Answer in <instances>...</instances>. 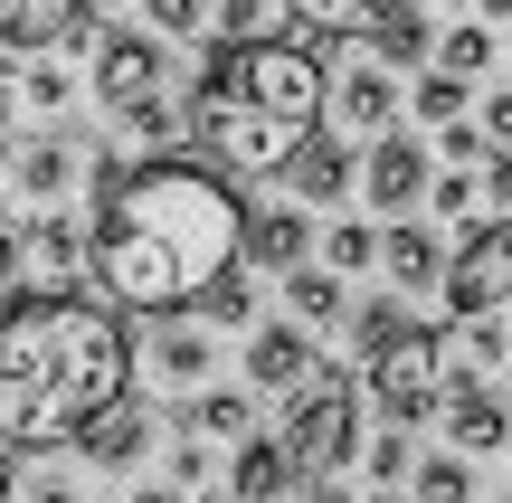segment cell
I'll return each mask as SVG.
<instances>
[{
    "instance_id": "6da1fadb",
    "label": "cell",
    "mask_w": 512,
    "mask_h": 503,
    "mask_svg": "<svg viewBox=\"0 0 512 503\" xmlns=\"http://www.w3.org/2000/svg\"><path fill=\"white\" fill-rule=\"evenodd\" d=\"M247 257V209L209 162H133L95 190L86 276L114 314H181Z\"/></svg>"
},
{
    "instance_id": "7a4b0ae2",
    "label": "cell",
    "mask_w": 512,
    "mask_h": 503,
    "mask_svg": "<svg viewBox=\"0 0 512 503\" xmlns=\"http://www.w3.org/2000/svg\"><path fill=\"white\" fill-rule=\"evenodd\" d=\"M133 399V333L86 295L0 304V447H76Z\"/></svg>"
},
{
    "instance_id": "3957f363",
    "label": "cell",
    "mask_w": 512,
    "mask_h": 503,
    "mask_svg": "<svg viewBox=\"0 0 512 503\" xmlns=\"http://www.w3.org/2000/svg\"><path fill=\"white\" fill-rule=\"evenodd\" d=\"M323 57L294 48V38H266V48H228L209 57L200 95H190V143L228 171H285L294 152L323 124Z\"/></svg>"
},
{
    "instance_id": "277c9868",
    "label": "cell",
    "mask_w": 512,
    "mask_h": 503,
    "mask_svg": "<svg viewBox=\"0 0 512 503\" xmlns=\"http://www.w3.org/2000/svg\"><path fill=\"white\" fill-rule=\"evenodd\" d=\"M351 447H361V399H351V380H313V390L294 399V428H285L294 475L323 485L332 466H351Z\"/></svg>"
},
{
    "instance_id": "5b68a950",
    "label": "cell",
    "mask_w": 512,
    "mask_h": 503,
    "mask_svg": "<svg viewBox=\"0 0 512 503\" xmlns=\"http://www.w3.org/2000/svg\"><path fill=\"white\" fill-rule=\"evenodd\" d=\"M370 399H380V418L418 428V418H427V409L446 399V342L408 323V333L389 342V352H370Z\"/></svg>"
},
{
    "instance_id": "8992f818",
    "label": "cell",
    "mask_w": 512,
    "mask_h": 503,
    "mask_svg": "<svg viewBox=\"0 0 512 503\" xmlns=\"http://www.w3.org/2000/svg\"><path fill=\"white\" fill-rule=\"evenodd\" d=\"M503 304H512V219L475 228V238L446 257V314H456V323L503 314Z\"/></svg>"
},
{
    "instance_id": "52a82bcc",
    "label": "cell",
    "mask_w": 512,
    "mask_h": 503,
    "mask_svg": "<svg viewBox=\"0 0 512 503\" xmlns=\"http://www.w3.org/2000/svg\"><path fill=\"white\" fill-rule=\"evenodd\" d=\"M247 380H256V390H275V399H304L323 371H313V342L294 333V323H266V333L247 342Z\"/></svg>"
},
{
    "instance_id": "ba28073f",
    "label": "cell",
    "mask_w": 512,
    "mask_h": 503,
    "mask_svg": "<svg viewBox=\"0 0 512 503\" xmlns=\"http://www.w3.org/2000/svg\"><path fill=\"white\" fill-rule=\"evenodd\" d=\"M86 29V0H0V48L38 57V48H67Z\"/></svg>"
},
{
    "instance_id": "9c48e42d",
    "label": "cell",
    "mask_w": 512,
    "mask_h": 503,
    "mask_svg": "<svg viewBox=\"0 0 512 503\" xmlns=\"http://www.w3.org/2000/svg\"><path fill=\"white\" fill-rule=\"evenodd\" d=\"M361 181H370V209H389V219H399L408 200H427V152L408 143V133H380V152L361 162Z\"/></svg>"
},
{
    "instance_id": "30bf717a",
    "label": "cell",
    "mask_w": 512,
    "mask_h": 503,
    "mask_svg": "<svg viewBox=\"0 0 512 503\" xmlns=\"http://www.w3.org/2000/svg\"><path fill=\"white\" fill-rule=\"evenodd\" d=\"M152 86H162V48L152 38H105L95 48V95L105 105H143Z\"/></svg>"
},
{
    "instance_id": "8fae6325",
    "label": "cell",
    "mask_w": 512,
    "mask_h": 503,
    "mask_svg": "<svg viewBox=\"0 0 512 503\" xmlns=\"http://www.w3.org/2000/svg\"><path fill=\"white\" fill-rule=\"evenodd\" d=\"M332 114L361 133H389V114H399V76L389 67H342L332 76Z\"/></svg>"
},
{
    "instance_id": "7c38bea8",
    "label": "cell",
    "mask_w": 512,
    "mask_h": 503,
    "mask_svg": "<svg viewBox=\"0 0 512 503\" xmlns=\"http://www.w3.org/2000/svg\"><path fill=\"white\" fill-rule=\"evenodd\" d=\"M304 29H332V38H380L399 10H418V0H285Z\"/></svg>"
},
{
    "instance_id": "4fadbf2b",
    "label": "cell",
    "mask_w": 512,
    "mask_h": 503,
    "mask_svg": "<svg viewBox=\"0 0 512 503\" xmlns=\"http://www.w3.org/2000/svg\"><path fill=\"white\" fill-rule=\"evenodd\" d=\"M446 437H456L465 456H494L503 437H512V409H503L494 390H456V399H446Z\"/></svg>"
},
{
    "instance_id": "5bb4252c",
    "label": "cell",
    "mask_w": 512,
    "mask_h": 503,
    "mask_svg": "<svg viewBox=\"0 0 512 503\" xmlns=\"http://www.w3.org/2000/svg\"><path fill=\"white\" fill-rule=\"evenodd\" d=\"M285 485H294V456L285 447H266V437L238 447V466H228V494H238V503H275Z\"/></svg>"
},
{
    "instance_id": "9a60e30c",
    "label": "cell",
    "mask_w": 512,
    "mask_h": 503,
    "mask_svg": "<svg viewBox=\"0 0 512 503\" xmlns=\"http://www.w3.org/2000/svg\"><path fill=\"white\" fill-rule=\"evenodd\" d=\"M285 181L304 190V200H342V190H351V152L313 133V143H304V152H294V162H285Z\"/></svg>"
},
{
    "instance_id": "2e32d148",
    "label": "cell",
    "mask_w": 512,
    "mask_h": 503,
    "mask_svg": "<svg viewBox=\"0 0 512 503\" xmlns=\"http://www.w3.org/2000/svg\"><path fill=\"white\" fill-rule=\"evenodd\" d=\"M143 428H152V418H143V409L124 399V409H105V418H95L86 437H76V447H86L95 466H133V456H143Z\"/></svg>"
},
{
    "instance_id": "e0dca14e",
    "label": "cell",
    "mask_w": 512,
    "mask_h": 503,
    "mask_svg": "<svg viewBox=\"0 0 512 503\" xmlns=\"http://www.w3.org/2000/svg\"><path fill=\"white\" fill-rule=\"evenodd\" d=\"M304 238H313V228H304V209H266V219L247 228L256 266H285V276H294V266H304Z\"/></svg>"
},
{
    "instance_id": "ac0fdd59",
    "label": "cell",
    "mask_w": 512,
    "mask_h": 503,
    "mask_svg": "<svg viewBox=\"0 0 512 503\" xmlns=\"http://www.w3.org/2000/svg\"><path fill=\"white\" fill-rule=\"evenodd\" d=\"M380 257H389V276H399V285H446V257H437V238H427V228H389Z\"/></svg>"
},
{
    "instance_id": "d6986e66",
    "label": "cell",
    "mask_w": 512,
    "mask_h": 503,
    "mask_svg": "<svg viewBox=\"0 0 512 503\" xmlns=\"http://www.w3.org/2000/svg\"><path fill=\"white\" fill-rule=\"evenodd\" d=\"M285 0H228V10H219V38H228V48H266V38H285Z\"/></svg>"
},
{
    "instance_id": "ffe728a7",
    "label": "cell",
    "mask_w": 512,
    "mask_h": 503,
    "mask_svg": "<svg viewBox=\"0 0 512 503\" xmlns=\"http://www.w3.org/2000/svg\"><path fill=\"white\" fill-rule=\"evenodd\" d=\"M484 67H494V38H484V19H465V29H446V38H437V76L475 86Z\"/></svg>"
},
{
    "instance_id": "44dd1931",
    "label": "cell",
    "mask_w": 512,
    "mask_h": 503,
    "mask_svg": "<svg viewBox=\"0 0 512 503\" xmlns=\"http://www.w3.org/2000/svg\"><path fill=\"white\" fill-rule=\"evenodd\" d=\"M285 304H294L304 323H332V314H342V276H323V266H294V276H285Z\"/></svg>"
},
{
    "instance_id": "7402d4cb",
    "label": "cell",
    "mask_w": 512,
    "mask_h": 503,
    "mask_svg": "<svg viewBox=\"0 0 512 503\" xmlns=\"http://www.w3.org/2000/svg\"><path fill=\"white\" fill-rule=\"evenodd\" d=\"M152 371H162V380H200L209 371V333H190V323L162 333V342H152Z\"/></svg>"
},
{
    "instance_id": "603a6c76",
    "label": "cell",
    "mask_w": 512,
    "mask_h": 503,
    "mask_svg": "<svg viewBox=\"0 0 512 503\" xmlns=\"http://www.w3.org/2000/svg\"><path fill=\"white\" fill-rule=\"evenodd\" d=\"M370 48H380V67H418V57L437 48V38H427V19H418V10H399L380 38H370Z\"/></svg>"
},
{
    "instance_id": "cb8c5ba5",
    "label": "cell",
    "mask_w": 512,
    "mask_h": 503,
    "mask_svg": "<svg viewBox=\"0 0 512 503\" xmlns=\"http://www.w3.org/2000/svg\"><path fill=\"white\" fill-rule=\"evenodd\" d=\"M19 190H29V200H57V190H67V143H29L19 152Z\"/></svg>"
},
{
    "instance_id": "d4e9b609",
    "label": "cell",
    "mask_w": 512,
    "mask_h": 503,
    "mask_svg": "<svg viewBox=\"0 0 512 503\" xmlns=\"http://www.w3.org/2000/svg\"><path fill=\"white\" fill-rule=\"evenodd\" d=\"M190 428H200V437H247V399L238 390H209L200 409H190Z\"/></svg>"
},
{
    "instance_id": "484cf974",
    "label": "cell",
    "mask_w": 512,
    "mask_h": 503,
    "mask_svg": "<svg viewBox=\"0 0 512 503\" xmlns=\"http://www.w3.org/2000/svg\"><path fill=\"white\" fill-rule=\"evenodd\" d=\"M29 247H38V266H57V276H67V266L86 257V238H76L67 219H38V228H29Z\"/></svg>"
},
{
    "instance_id": "4316f807",
    "label": "cell",
    "mask_w": 512,
    "mask_h": 503,
    "mask_svg": "<svg viewBox=\"0 0 512 503\" xmlns=\"http://www.w3.org/2000/svg\"><path fill=\"white\" fill-rule=\"evenodd\" d=\"M475 485H465V466L456 456H437V466H418V503H465Z\"/></svg>"
},
{
    "instance_id": "83f0119b",
    "label": "cell",
    "mask_w": 512,
    "mask_h": 503,
    "mask_svg": "<svg viewBox=\"0 0 512 503\" xmlns=\"http://www.w3.org/2000/svg\"><path fill=\"white\" fill-rule=\"evenodd\" d=\"M418 114H427V124H456V114H465V86H456V76H418Z\"/></svg>"
},
{
    "instance_id": "f1b7e54d",
    "label": "cell",
    "mask_w": 512,
    "mask_h": 503,
    "mask_svg": "<svg viewBox=\"0 0 512 503\" xmlns=\"http://www.w3.org/2000/svg\"><path fill=\"white\" fill-rule=\"evenodd\" d=\"M124 124L143 133V143H171V133H181V114H171L162 95H143V105H124Z\"/></svg>"
},
{
    "instance_id": "f546056e",
    "label": "cell",
    "mask_w": 512,
    "mask_h": 503,
    "mask_svg": "<svg viewBox=\"0 0 512 503\" xmlns=\"http://www.w3.org/2000/svg\"><path fill=\"white\" fill-rule=\"evenodd\" d=\"M200 314H209V323H247L256 304H247V285H238V276H219V285L200 295Z\"/></svg>"
},
{
    "instance_id": "4dcf8cb0",
    "label": "cell",
    "mask_w": 512,
    "mask_h": 503,
    "mask_svg": "<svg viewBox=\"0 0 512 503\" xmlns=\"http://www.w3.org/2000/svg\"><path fill=\"white\" fill-rule=\"evenodd\" d=\"M399 333H408V314H399V304H370V314H361V352H389Z\"/></svg>"
},
{
    "instance_id": "1f68e13d",
    "label": "cell",
    "mask_w": 512,
    "mask_h": 503,
    "mask_svg": "<svg viewBox=\"0 0 512 503\" xmlns=\"http://www.w3.org/2000/svg\"><path fill=\"white\" fill-rule=\"evenodd\" d=\"M370 475H380V485H399V475H408V428H389L380 447H370Z\"/></svg>"
},
{
    "instance_id": "d6a6232c",
    "label": "cell",
    "mask_w": 512,
    "mask_h": 503,
    "mask_svg": "<svg viewBox=\"0 0 512 503\" xmlns=\"http://www.w3.org/2000/svg\"><path fill=\"white\" fill-rule=\"evenodd\" d=\"M370 257H380L370 228H332V266H370Z\"/></svg>"
},
{
    "instance_id": "836d02e7",
    "label": "cell",
    "mask_w": 512,
    "mask_h": 503,
    "mask_svg": "<svg viewBox=\"0 0 512 503\" xmlns=\"http://www.w3.org/2000/svg\"><path fill=\"white\" fill-rule=\"evenodd\" d=\"M484 200H494V219H512V152L484 162Z\"/></svg>"
},
{
    "instance_id": "e575fe53",
    "label": "cell",
    "mask_w": 512,
    "mask_h": 503,
    "mask_svg": "<svg viewBox=\"0 0 512 503\" xmlns=\"http://www.w3.org/2000/svg\"><path fill=\"white\" fill-rule=\"evenodd\" d=\"M143 10H152V29H181V38L200 29V0H143Z\"/></svg>"
},
{
    "instance_id": "d590c367",
    "label": "cell",
    "mask_w": 512,
    "mask_h": 503,
    "mask_svg": "<svg viewBox=\"0 0 512 503\" xmlns=\"http://www.w3.org/2000/svg\"><path fill=\"white\" fill-rule=\"evenodd\" d=\"M484 133H494V152H512V95H484Z\"/></svg>"
},
{
    "instance_id": "8d00e7d4",
    "label": "cell",
    "mask_w": 512,
    "mask_h": 503,
    "mask_svg": "<svg viewBox=\"0 0 512 503\" xmlns=\"http://www.w3.org/2000/svg\"><path fill=\"white\" fill-rule=\"evenodd\" d=\"M437 209H446V219H465V209H475V181H465V171H456V181H437Z\"/></svg>"
},
{
    "instance_id": "74e56055",
    "label": "cell",
    "mask_w": 512,
    "mask_h": 503,
    "mask_svg": "<svg viewBox=\"0 0 512 503\" xmlns=\"http://www.w3.org/2000/svg\"><path fill=\"white\" fill-rule=\"evenodd\" d=\"M19 285V228H0V295Z\"/></svg>"
},
{
    "instance_id": "f35d334b",
    "label": "cell",
    "mask_w": 512,
    "mask_h": 503,
    "mask_svg": "<svg viewBox=\"0 0 512 503\" xmlns=\"http://www.w3.org/2000/svg\"><path fill=\"white\" fill-rule=\"evenodd\" d=\"M304 503H351L342 485H332V475H323V485H304Z\"/></svg>"
},
{
    "instance_id": "ab89813d",
    "label": "cell",
    "mask_w": 512,
    "mask_h": 503,
    "mask_svg": "<svg viewBox=\"0 0 512 503\" xmlns=\"http://www.w3.org/2000/svg\"><path fill=\"white\" fill-rule=\"evenodd\" d=\"M29 503H76V494H67V485H38V494H29Z\"/></svg>"
},
{
    "instance_id": "60d3db41",
    "label": "cell",
    "mask_w": 512,
    "mask_h": 503,
    "mask_svg": "<svg viewBox=\"0 0 512 503\" xmlns=\"http://www.w3.org/2000/svg\"><path fill=\"white\" fill-rule=\"evenodd\" d=\"M133 503H181V494H133Z\"/></svg>"
},
{
    "instance_id": "b9f144b4",
    "label": "cell",
    "mask_w": 512,
    "mask_h": 503,
    "mask_svg": "<svg viewBox=\"0 0 512 503\" xmlns=\"http://www.w3.org/2000/svg\"><path fill=\"white\" fill-rule=\"evenodd\" d=\"M0 503H10V475H0Z\"/></svg>"
}]
</instances>
